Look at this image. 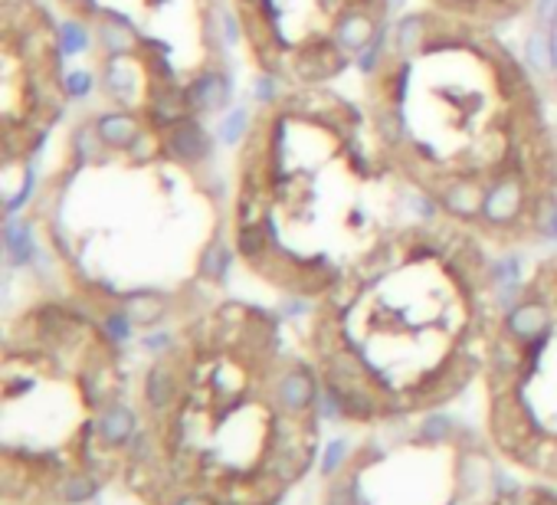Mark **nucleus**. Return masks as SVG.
I'll list each match as a JSON object with an SVG mask.
<instances>
[{
	"mask_svg": "<svg viewBox=\"0 0 557 505\" xmlns=\"http://www.w3.org/2000/svg\"><path fill=\"white\" fill-rule=\"evenodd\" d=\"M132 391L122 348L92 306L47 296L14 312L0 352L4 505H73L119 476L135 433Z\"/></svg>",
	"mask_w": 557,
	"mask_h": 505,
	"instance_id": "nucleus-6",
	"label": "nucleus"
},
{
	"mask_svg": "<svg viewBox=\"0 0 557 505\" xmlns=\"http://www.w3.org/2000/svg\"><path fill=\"white\" fill-rule=\"evenodd\" d=\"M502 306L495 253L430 217L397 226L312 303L306 348L329 407L394 427L453 404L482 378Z\"/></svg>",
	"mask_w": 557,
	"mask_h": 505,
	"instance_id": "nucleus-4",
	"label": "nucleus"
},
{
	"mask_svg": "<svg viewBox=\"0 0 557 505\" xmlns=\"http://www.w3.org/2000/svg\"><path fill=\"white\" fill-rule=\"evenodd\" d=\"M479 381L495 453L557 485V253L502 296Z\"/></svg>",
	"mask_w": 557,
	"mask_h": 505,
	"instance_id": "nucleus-7",
	"label": "nucleus"
},
{
	"mask_svg": "<svg viewBox=\"0 0 557 505\" xmlns=\"http://www.w3.org/2000/svg\"><path fill=\"white\" fill-rule=\"evenodd\" d=\"M364 112L400 181L492 253L557 226V145L544 99L495 30L413 11L364 66Z\"/></svg>",
	"mask_w": 557,
	"mask_h": 505,
	"instance_id": "nucleus-1",
	"label": "nucleus"
},
{
	"mask_svg": "<svg viewBox=\"0 0 557 505\" xmlns=\"http://www.w3.org/2000/svg\"><path fill=\"white\" fill-rule=\"evenodd\" d=\"M479 463L475 446L446 427L381 433L335 469L322 505H472Z\"/></svg>",
	"mask_w": 557,
	"mask_h": 505,
	"instance_id": "nucleus-9",
	"label": "nucleus"
},
{
	"mask_svg": "<svg viewBox=\"0 0 557 505\" xmlns=\"http://www.w3.org/2000/svg\"><path fill=\"white\" fill-rule=\"evenodd\" d=\"M485 505H557V485L550 482H528L495 492Z\"/></svg>",
	"mask_w": 557,
	"mask_h": 505,
	"instance_id": "nucleus-12",
	"label": "nucleus"
},
{
	"mask_svg": "<svg viewBox=\"0 0 557 505\" xmlns=\"http://www.w3.org/2000/svg\"><path fill=\"white\" fill-rule=\"evenodd\" d=\"M21 505H60V502H21Z\"/></svg>",
	"mask_w": 557,
	"mask_h": 505,
	"instance_id": "nucleus-13",
	"label": "nucleus"
},
{
	"mask_svg": "<svg viewBox=\"0 0 557 505\" xmlns=\"http://www.w3.org/2000/svg\"><path fill=\"white\" fill-rule=\"evenodd\" d=\"M230 14L259 76L315 89L368 66L391 27V0H230Z\"/></svg>",
	"mask_w": 557,
	"mask_h": 505,
	"instance_id": "nucleus-8",
	"label": "nucleus"
},
{
	"mask_svg": "<svg viewBox=\"0 0 557 505\" xmlns=\"http://www.w3.org/2000/svg\"><path fill=\"white\" fill-rule=\"evenodd\" d=\"M207 148L197 122L128 106L76 128L30 213L73 299L154 322L200 293L226 230Z\"/></svg>",
	"mask_w": 557,
	"mask_h": 505,
	"instance_id": "nucleus-3",
	"label": "nucleus"
},
{
	"mask_svg": "<svg viewBox=\"0 0 557 505\" xmlns=\"http://www.w3.org/2000/svg\"><path fill=\"white\" fill-rule=\"evenodd\" d=\"M70 106L63 37L44 0H0V158L27 168Z\"/></svg>",
	"mask_w": 557,
	"mask_h": 505,
	"instance_id": "nucleus-10",
	"label": "nucleus"
},
{
	"mask_svg": "<svg viewBox=\"0 0 557 505\" xmlns=\"http://www.w3.org/2000/svg\"><path fill=\"white\" fill-rule=\"evenodd\" d=\"M404 187L364 106L332 86L275 89L233 151V260L312 306L397 230Z\"/></svg>",
	"mask_w": 557,
	"mask_h": 505,
	"instance_id": "nucleus-5",
	"label": "nucleus"
},
{
	"mask_svg": "<svg viewBox=\"0 0 557 505\" xmlns=\"http://www.w3.org/2000/svg\"><path fill=\"white\" fill-rule=\"evenodd\" d=\"M322 404L306 335L252 303L203 306L132 391L119 479L145 505H278L319 459Z\"/></svg>",
	"mask_w": 557,
	"mask_h": 505,
	"instance_id": "nucleus-2",
	"label": "nucleus"
},
{
	"mask_svg": "<svg viewBox=\"0 0 557 505\" xmlns=\"http://www.w3.org/2000/svg\"><path fill=\"white\" fill-rule=\"evenodd\" d=\"M423 8L469 21L475 27L498 30L502 24H511L521 14H528L534 8V0H423Z\"/></svg>",
	"mask_w": 557,
	"mask_h": 505,
	"instance_id": "nucleus-11",
	"label": "nucleus"
}]
</instances>
